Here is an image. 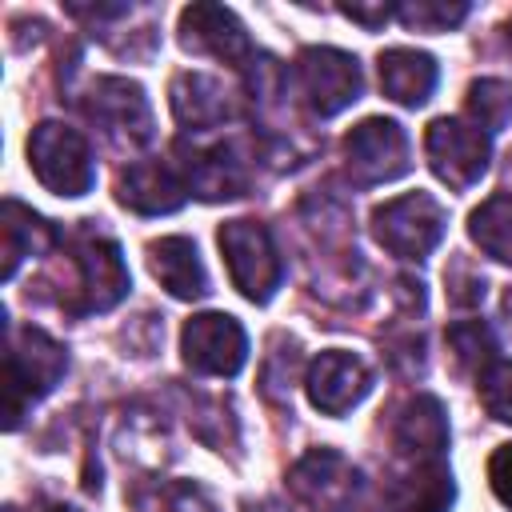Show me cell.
<instances>
[{"label": "cell", "mask_w": 512, "mask_h": 512, "mask_svg": "<svg viewBox=\"0 0 512 512\" xmlns=\"http://www.w3.org/2000/svg\"><path fill=\"white\" fill-rule=\"evenodd\" d=\"M8 384H4V396H8V428L20 424V416L44 400L60 376L68 372V352L60 340H52L44 328H8Z\"/></svg>", "instance_id": "obj_1"}, {"label": "cell", "mask_w": 512, "mask_h": 512, "mask_svg": "<svg viewBox=\"0 0 512 512\" xmlns=\"http://www.w3.org/2000/svg\"><path fill=\"white\" fill-rule=\"evenodd\" d=\"M28 168L36 172V180L56 192V196H84L96 184V164H92V148L88 140L60 124V120H40L28 136Z\"/></svg>", "instance_id": "obj_2"}, {"label": "cell", "mask_w": 512, "mask_h": 512, "mask_svg": "<svg viewBox=\"0 0 512 512\" xmlns=\"http://www.w3.org/2000/svg\"><path fill=\"white\" fill-rule=\"evenodd\" d=\"M216 244L224 252V264H228V276L232 284L240 288L244 300L252 304H268L284 280V260L272 244V232L260 224V220H228L220 224L216 232Z\"/></svg>", "instance_id": "obj_3"}, {"label": "cell", "mask_w": 512, "mask_h": 512, "mask_svg": "<svg viewBox=\"0 0 512 512\" xmlns=\"http://www.w3.org/2000/svg\"><path fill=\"white\" fill-rule=\"evenodd\" d=\"M448 228V212L428 192H404L396 200H384L372 212V236L380 248H388L400 260H424L440 248Z\"/></svg>", "instance_id": "obj_4"}, {"label": "cell", "mask_w": 512, "mask_h": 512, "mask_svg": "<svg viewBox=\"0 0 512 512\" xmlns=\"http://www.w3.org/2000/svg\"><path fill=\"white\" fill-rule=\"evenodd\" d=\"M288 492L312 512H356L364 476L336 448H312L288 468Z\"/></svg>", "instance_id": "obj_5"}, {"label": "cell", "mask_w": 512, "mask_h": 512, "mask_svg": "<svg viewBox=\"0 0 512 512\" xmlns=\"http://www.w3.org/2000/svg\"><path fill=\"white\" fill-rule=\"evenodd\" d=\"M72 268H76V300H72V312H108L116 308L128 288H132V276H128V264L116 248V240L100 236V232H80L76 244H72Z\"/></svg>", "instance_id": "obj_6"}, {"label": "cell", "mask_w": 512, "mask_h": 512, "mask_svg": "<svg viewBox=\"0 0 512 512\" xmlns=\"http://www.w3.org/2000/svg\"><path fill=\"white\" fill-rule=\"evenodd\" d=\"M344 168H348L352 184H360V188L400 180V176L412 168L404 128H400L396 120H388V116H368V120H360V124L344 136Z\"/></svg>", "instance_id": "obj_7"}, {"label": "cell", "mask_w": 512, "mask_h": 512, "mask_svg": "<svg viewBox=\"0 0 512 512\" xmlns=\"http://www.w3.org/2000/svg\"><path fill=\"white\" fill-rule=\"evenodd\" d=\"M424 156H428V168L436 172V180L464 192L488 172L492 144H488V132H480L476 124L440 116L424 132Z\"/></svg>", "instance_id": "obj_8"}, {"label": "cell", "mask_w": 512, "mask_h": 512, "mask_svg": "<svg viewBox=\"0 0 512 512\" xmlns=\"http://www.w3.org/2000/svg\"><path fill=\"white\" fill-rule=\"evenodd\" d=\"M300 96L316 116H340L364 92V76L352 52L340 48H304L296 56Z\"/></svg>", "instance_id": "obj_9"}, {"label": "cell", "mask_w": 512, "mask_h": 512, "mask_svg": "<svg viewBox=\"0 0 512 512\" xmlns=\"http://www.w3.org/2000/svg\"><path fill=\"white\" fill-rule=\"evenodd\" d=\"M84 112L92 124L116 144V148H144L152 140V108L140 84L124 76H100L84 100Z\"/></svg>", "instance_id": "obj_10"}, {"label": "cell", "mask_w": 512, "mask_h": 512, "mask_svg": "<svg viewBox=\"0 0 512 512\" xmlns=\"http://www.w3.org/2000/svg\"><path fill=\"white\" fill-rule=\"evenodd\" d=\"M180 356L200 376H236L248 360V336L228 312H200L180 328Z\"/></svg>", "instance_id": "obj_11"}, {"label": "cell", "mask_w": 512, "mask_h": 512, "mask_svg": "<svg viewBox=\"0 0 512 512\" xmlns=\"http://www.w3.org/2000/svg\"><path fill=\"white\" fill-rule=\"evenodd\" d=\"M180 44L196 56H216V60L236 64V68L252 64V44H248L244 24L236 20L232 8L212 4V0L188 4L180 12Z\"/></svg>", "instance_id": "obj_12"}, {"label": "cell", "mask_w": 512, "mask_h": 512, "mask_svg": "<svg viewBox=\"0 0 512 512\" xmlns=\"http://www.w3.org/2000/svg\"><path fill=\"white\" fill-rule=\"evenodd\" d=\"M304 388H308V400H312L316 412L344 416L348 408H356L372 392V372L356 352L328 348L308 364Z\"/></svg>", "instance_id": "obj_13"}, {"label": "cell", "mask_w": 512, "mask_h": 512, "mask_svg": "<svg viewBox=\"0 0 512 512\" xmlns=\"http://www.w3.org/2000/svg\"><path fill=\"white\" fill-rule=\"evenodd\" d=\"M188 184L164 160H132L116 180V200L140 216H168L184 204Z\"/></svg>", "instance_id": "obj_14"}, {"label": "cell", "mask_w": 512, "mask_h": 512, "mask_svg": "<svg viewBox=\"0 0 512 512\" xmlns=\"http://www.w3.org/2000/svg\"><path fill=\"white\" fill-rule=\"evenodd\" d=\"M392 512H448L456 500V484L444 460H412L384 488Z\"/></svg>", "instance_id": "obj_15"}, {"label": "cell", "mask_w": 512, "mask_h": 512, "mask_svg": "<svg viewBox=\"0 0 512 512\" xmlns=\"http://www.w3.org/2000/svg\"><path fill=\"white\" fill-rule=\"evenodd\" d=\"M168 100H172V112L184 128L192 132H208V128H220L236 116V100L232 92L216 80V76H204V72H180L168 88Z\"/></svg>", "instance_id": "obj_16"}, {"label": "cell", "mask_w": 512, "mask_h": 512, "mask_svg": "<svg viewBox=\"0 0 512 512\" xmlns=\"http://www.w3.org/2000/svg\"><path fill=\"white\" fill-rule=\"evenodd\" d=\"M148 268L176 300H200L208 296V272L188 236H160L148 244Z\"/></svg>", "instance_id": "obj_17"}, {"label": "cell", "mask_w": 512, "mask_h": 512, "mask_svg": "<svg viewBox=\"0 0 512 512\" xmlns=\"http://www.w3.org/2000/svg\"><path fill=\"white\" fill-rule=\"evenodd\" d=\"M376 68H380L384 96L404 104V108L428 104V96L436 92V80H440L436 60L428 52H416V48H388V52H380Z\"/></svg>", "instance_id": "obj_18"}, {"label": "cell", "mask_w": 512, "mask_h": 512, "mask_svg": "<svg viewBox=\"0 0 512 512\" xmlns=\"http://www.w3.org/2000/svg\"><path fill=\"white\" fill-rule=\"evenodd\" d=\"M400 456L408 460H444L448 448V416L444 404L436 396H416L404 404V412L396 416V432H392Z\"/></svg>", "instance_id": "obj_19"}, {"label": "cell", "mask_w": 512, "mask_h": 512, "mask_svg": "<svg viewBox=\"0 0 512 512\" xmlns=\"http://www.w3.org/2000/svg\"><path fill=\"white\" fill-rule=\"evenodd\" d=\"M184 184L200 196V200H236L244 196L248 188V172L244 164L228 152V148H208V152H196L188 156L184 164Z\"/></svg>", "instance_id": "obj_20"}, {"label": "cell", "mask_w": 512, "mask_h": 512, "mask_svg": "<svg viewBox=\"0 0 512 512\" xmlns=\"http://www.w3.org/2000/svg\"><path fill=\"white\" fill-rule=\"evenodd\" d=\"M0 236H4V252H0L4 256V280L16 276V268H20L24 256H36V252H44L56 240L52 224L44 216H36L32 208H24L20 200H4Z\"/></svg>", "instance_id": "obj_21"}, {"label": "cell", "mask_w": 512, "mask_h": 512, "mask_svg": "<svg viewBox=\"0 0 512 512\" xmlns=\"http://www.w3.org/2000/svg\"><path fill=\"white\" fill-rule=\"evenodd\" d=\"M468 236L484 256L512 268V192H496L480 208H472Z\"/></svg>", "instance_id": "obj_22"}, {"label": "cell", "mask_w": 512, "mask_h": 512, "mask_svg": "<svg viewBox=\"0 0 512 512\" xmlns=\"http://www.w3.org/2000/svg\"><path fill=\"white\" fill-rule=\"evenodd\" d=\"M140 512H220L212 492L196 480H164L136 496Z\"/></svg>", "instance_id": "obj_23"}, {"label": "cell", "mask_w": 512, "mask_h": 512, "mask_svg": "<svg viewBox=\"0 0 512 512\" xmlns=\"http://www.w3.org/2000/svg\"><path fill=\"white\" fill-rule=\"evenodd\" d=\"M468 116L480 132H500L512 120V84L504 80H476L468 88Z\"/></svg>", "instance_id": "obj_24"}, {"label": "cell", "mask_w": 512, "mask_h": 512, "mask_svg": "<svg viewBox=\"0 0 512 512\" xmlns=\"http://www.w3.org/2000/svg\"><path fill=\"white\" fill-rule=\"evenodd\" d=\"M448 348L464 368H488L496 360V336L484 320H460L448 328Z\"/></svg>", "instance_id": "obj_25"}, {"label": "cell", "mask_w": 512, "mask_h": 512, "mask_svg": "<svg viewBox=\"0 0 512 512\" xmlns=\"http://www.w3.org/2000/svg\"><path fill=\"white\" fill-rule=\"evenodd\" d=\"M468 16V4L460 0H408V4H396V20L404 28H416V32H444L452 24H460Z\"/></svg>", "instance_id": "obj_26"}, {"label": "cell", "mask_w": 512, "mask_h": 512, "mask_svg": "<svg viewBox=\"0 0 512 512\" xmlns=\"http://www.w3.org/2000/svg\"><path fill=\"white\" fill-rule=\"evenodd\" d=\"M476 392H480V404L488 408L492 420L512 424V360H500L496 356L488 368H480Z\"/></svg>", "instance_id": "obj_27"}, {"label": "cell", "mask_w": 512, "mask_h": 512, "mask_svg": "<svg viewBox=\"0 0 512 512\" xmlns=\"http://www.w3.org/2000/svg\"><path fill=\"white\" fill-rule=\"evenodd\" d=\"M444 284H448V300L456 304V308H476L480 300H484V276L476 272V268H468V260H452L448 264V272H444Z\"/></svg>", "instance_id": "obj_28"}, {"label": "cell", "mask_w": 512, "mask_h": 512, "mask_svg": "<svg viewBox=\"0 0 512 512\" xmlns=\"http://www.w3.org/2000/svg\"><path fill=\"white\" fill-rule=\"evenodd\" d=\"M488 484L504 508H512V444H500L488 460Z\"/></svg>", "instance_id": "obj_29"}, {"label": "cell", "mask_w": 512, "mask_h": 512, "mask_svg": "<svg viewBox=\"0 0 512 512\" xmlns=\"http://www.w3.org/2000/svg\"><path fill=\"white\" fill-rule=\"evenodd\" d=\"M340 12L348 16V20H356V24H364L368 32H376V28H384V20H392L396 16V8H388V4H340Z\"/></svg>", "instance_id": "obj_30"}, {"label": "cell", "mask_w": 512, "mask_h": 512, "mask_svg": "<svg viewBox=\"0 0 512 512\" xmlns=\"http://www.w3.org/2000/svg\"><path fill=\"white\" fill-rule=\"evenodd\" d=\"M504 312H508V324H512V288H508V296H504Z\"/></svg>", "instance_id": "obj_31"}, {"label": "cell", "mask_w": 512, "mask_h": 512, "mask_svg": "<svg viewBox=\"0 0 512 512\" xmlns=\"http://www.w3.org/2000/svg\"><path fill=\"white\" fill-rule=\"evenodd\" d=\"M508 48H512V24H508Z\"/></svg>", "instance_id": "obj_32"}]
</instances>
